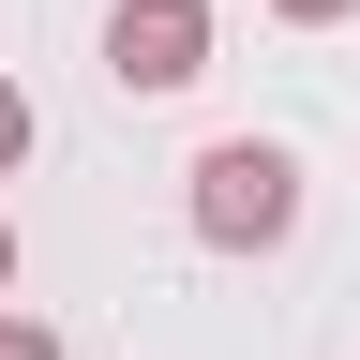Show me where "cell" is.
Segmentation results:
<instances>
[{
  "mask_svg": "<svg viewBox=\"0 0 360 360\" xmlns=\"http://www.w3.org/2000/svg\"><path fill=\"white\" fill-rule=\"evenodd\" d=\"M300 225V150L285 135H210L195 150V240L210 255H270Z\"/></svg>",
  "mask_w": 360,
  "mask_h": 360,
  "instance_id": "6da1fadb",
  "label": "cell"
},
{
  "mask_svg": "<svg viewBox=\"0 0 360 360\" xmlns=\"http://www.w3.org/2000/svg\"><path fill=\"white\" fill-rule=\"evenodd\" d=\"M105 75L120 90H195L210 75V0H120L105 15Z\"/></svg>",
  "mask_w": 360,
  "mask_h": 360,
  "instance_id": "7a4b0ae2",
  "label": "cell"
},
{
  "mask_svg": "<svg viewBox=\"0 0 360 360\" xmlns=\"http://www.w3.org/2000/svg\"><path fill=\"white\" fill-rule=\"evenodd\" d=\"M30 135H45V120H30V90H15V75H0V180H15V165H30Z\"/></svg>",
  "mask_w": 360,
  "mask_h": 360,
  "instance_id": "3957f363",
  "label": "cell"
},
{
  "mask_svg": "<svg viewBox=\"0 0 360 360\" xmlns=\"http://www.w3.org/2000/svg\"><path fill=\"white\" fill-rule=\"evenodd\" d=\"M0 360H60V330L45 315H0Z\"/></svg>",
  "mask_w": 360,
  "mask_h": 360,
  "instance_id": "277c9868",
  "label": "cell"
},
{
  "mask_svg": "<svg viewBox=\"0 0 360 360\" xmlns=\"http://www.w3.org/2000/svg\"><path fill=\"white\" fill-rule=\"evenodd\" d=\"M270 15H285V30H330V15H360V0H270Z\"/></svg>",
  "mask_w": 360,
  "mask_h": 360,
  "instance_id": "5b68a950",
  "label": "cell"
},
{
  "mask_svg": "<svg viewBox=\"0 0 360 360\" xmlns=\"http://www.w3.org/2000/svg\"><path fill=\"white\" fill-rule=\"evenodd\" d=\"M0 300H15V210H0Z\"/></svg>",
  "mask_w": 360,
  "mask_h": 360,
  "instance_id": "8992f818",
  "label": "cell"
}]
</instances>
